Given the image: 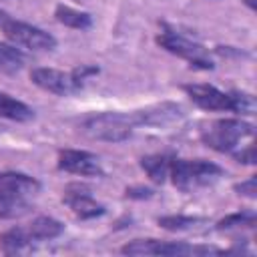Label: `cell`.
Listing matches in <instances>:
<instances>
[{
    "instance_id": "obj_1",
    "label": "cell",
    "mask_w": 257,
    "mask_h": 257,
    "mask_svg": "<svg viewBox=\"0 0 257 257\" xmlns=\"http://www.w3.org/2000/svg\"><path fill=\"white\" fill-rule=\"evenodd\" d=\"M139 124L137 112H98L90 114L80 122V131L90 139L120 143L131 137L133 128Z\"/></svg>"
},
{
    "instance_id": "obj_2",
    "label": "cell",
    "mask_w": 257,
    "mask_h": 257,
    "mask_svg": "<svg viewBox=\"0 0 257 257\" xmlns=\"http://www.w3.org/2000/svg\"><path fill=\"white\" fill-rule=\"evenodd\" d=\"M223 175V169L215 163L197 159V161H183V159H175L171 161L169 167V177L173 179L175 187L189 191L193 187H201V185H209L213 181H217Z\"/></svg>"
},
{
    "instance_id": "obj_3",
    "label": "cell",
    "mask_w": 257,
    "mask_h": 257,
    "mask_svg": "<svg viewBox=\"0 0 257 257\" xmlns=\"http://www.w3.org/2000/svg\"><path fill=\"white\" fill-rule=\"evenodd\" d=\"M253 135V124L245 122L241 118H221L213 122L207 131H203L201 139L207 147L219 151V153H231L239 139L251 137Z\"/></svg>"
},
{
    "instance_id": "obj_4",
    "label": "cell",
    "mask_w": 257,
    "mask_h": 257,
    "mask_svg": "<svg viewBox=\"0 0 257 257\" xmlns=\"http://www.w3.org/2000/svg\"><path fill=\"white\" fill-rule=\"evenodd\" d=\"M157 42H159L167 52L177 54V56L189 60L191 66H197V68H203V70H211V68H213V62L207 58V50H205L201 44H197V42H193V40L181 36L179 32L165 30L163 34L157 36Z\"/></svg>"
},
{
    "instance_id": "obj_5",
    "label": "cell",
    "mask_w": 257,
    "mask_h": 257,
    "mask_svg": "<svg viewBox=\"0 0 257 257\" xmlns=\"http://www.w3.org/2000/svg\"><path fill=\"white\" fill-rule=\"evenodd\" d=\"M2 30L14 44H20L24 48H30V50H54L56 48V38L32 24L10 18Z\"/></svg>"
},
{
    "instance_id": "obj_6",
    "label": "cell",
    "mask_w": 257,
    "mask_h": 257,
    "mask_svg": "<svg viewBox=\"0 0 257 257\" xmlns=\"http://www.w3.org/2000/svg\"><path fill=\"white\" fill-rule=\"evenodd\" d=\"M58 169L72 175H80V177L102 175L98 157L88 151H76V149H64L58 153Z\"/></svg>"
},
{
    "instance_id": "obj_7",
    "label": "cell",
    "mask_w": 257,
    "mask_h": 257,
    "mask_svg": "<svg viewBox=\"0 0 257 257\" xmlns=\"http://www.w3.org/2000/svg\"><path fill=\"white\" fill-rule=\"evenodd\" d=\"M30 80L36 86H40L42 90H48V92H54V94H60V96L78 90L70 72H62V70H56V68H44V66L32 68Z\"/></svg>"
},
{
    "instance_id": "obj_8",
    "label": "cell",
    "mask_w": 257,
    "mask_h": 257,
    "mask_svg": "<svg viewBox=\"0 0 257 257\" xmlns=\"http://www.w3.org/2000/svg\"><path fill=\"white\" fill-rule=\"evenodd\" d=\"M64 203L80 219H92V217H98L104 213V205L96 203L84 185H70L64 191Z\"/></svg>"
},
{
    "instance_id": "obj_9",
    "label": "cell",
    "mask_w": 257,
    "mask_h": 257,
    "mask_svg": "<svg viewBox=\"0 0 257 257\" xmlns=\"http://www.w3.org/2000/svg\"><path fill=\"white\" fill-rule=\"evenodd\" d=\"M183 88L191 100L205 110H229V92H223L211 84H185Z\"/></svg>"
},
{
    "instance_id": "obj_10",
    "label": "cell",
    "mask_w": 257,
    "mask_h": 257,
    "mask_svg": "<svg viewBox=\"0 0 257 257\" xmlns=\"http://www.w3.org/2000/svg\"><path fill=\"white\" fill-rule=\"evenodd\" d=\"M40 189V183L24 173H0V193H8V195H30L36 193Z\"/></svg>"
},
{
    "instance_id": "obj_11",
    "label": "cell",
    "mask_w": 257,
    "mask_h": 257,
    "mask_svg": "<svg viewBox=\"0 0 257 257\" xmlns=\"http://www.w3.org/2000/svg\"><path fill=\"white\" fill-rule=\"evenodd\" d=\"M0 116L10 118V120H18V122H26V120L34 118V110L26 102L12 98L6 92H0Z\"/></svg>"
},
{
    "instance_id": "obj_12",
    "label": "cell",
    "mask_w": 257,
    "mask_h": 257,
    "mask_svg": "<svg viewBox=\"0 0 257 257\" xmlns=\"http://www.w3.org/2000/svg\"><path fill=\"white\" fill-rule=\"evenodd\" d=\"M30 241H32V237H30L28 229L12 227L0 235V251L4 255H16V253H22L30 245Z\"/></svg>"
},
{
    "instance_id": "obj_13",
    "label": "cell",
    "mask_w": 257,
    "mask_h": 257,
    "mask_svg": "<svg viewBox=\"0 0 257 257\" xmlns=\"http://www.w3.org/2000/svg\"><path fill=\"white\" fill-rule=\"evenodd\" d=\"M62 231H64V225L52 217H36L28 227L32 241H48L58 237Z\"/></svg>"
},
{
    "instance_id": "obj_14",
    "label": "cell",
    "mask_w": 257,
    "mask_h": 257,
    "mask_svg": "<svg viewBox=\"0 0 257 257\" xmlns=\"http://www.w3.org/2000/svg\"><path fill=\"white\" fill-rule=\"evenodd\" d=\"M54 16L60 24L68 26V28H76V30H86L90 28L92 24V18L88 12H82V10H76V8H70V6H64V4H58L56 10H54Z\"/></svg>"
},
{
    "instance_id": "obj_15",
    "label": "cell",
    "mask_w": 257,
    "mask_h": 257,
    "mask_svg": "<svg viewBox=\"0 0 257 257\" xmlns=\"http://www.w3.org/2000/svg\"><path fill=\"white\" fill-rule=\"evenodd\" d=\"M141 167L145 169V173L149 175L151 181L155 183H165V179L169 177V167L171 161L163 155H149L141 159Z\"/></svg>"
},
{
    "instance_id": "obj_16",
    "label": "cell",
    "mask_w": 257,
    "mask_h": 257,
    "mask_svg": "<svg viewBox=\"0 0 257 257\" xmlns=\"http://www.w3.org/2000/svg\"><path fill=\"white\" fill-rule=\"evenodd\" d=\"M28 211H30V205L24 201V197L0 193V217H2V219L22 217V215L28 213Z\"/></svg>"
},
{
    "instance_id": "obj_17",
    "label": "cell",
    "mask_w": 257,
    "mask_h": 257,
    "mask_svg": "<svg viewBox=\"0 0 257 257\" xmlns=\"http://www.w3.org/2000/svg\"><path fill=\"white\" fill-rule=\"evenodd\" d=\"M24 60L26 58H24L20 48L0 42V70L2 72H8V74L18 72L24 66Z\"/></svg>"
},
{
    "instance_id": "obj_18",
    "label": "cell",
    "mask_w": 257,
    "mask_h": 257,
    "mask_svg": "<svg viewBox=\"0 0 257 257\" xmlns=\"http://www.w3.org/2000/svg\"><path fill=\"white\" fill-rule=\"evenodd\" d=\"M229 110L237 112V114H255L257 104H255V96L243 90H233L229 92Z\"/></svg>"
},
{
    "instance_id": "obj_19",
    "label": "cell",
    "mask_w": 257,
    "mask_h": 257,
    "mask_svg": "<svg viewBox=\"0 0 257 257\" xmlns=\"http://www.w3.org/2000/svg\"><path fill=\"white\" fill-rule=\"evenodd\" d=\"M201 219L197 217H187V215H165V217H159L157 223L159 227L167 229V231H183V229H191L199 223Z\"/></svg>"
},
{
    "instance_id": "obj_20",
    "label": "cell",
    "mask_w": 257,
    "mask_h": 257,
    "mask_svg": "<svg viewBox=\"0 0 257 257\" xmlns=\"http://www.w3.org/2000/svg\"><path fill=\"white\" fill-rule=\"evenodd\" d=\"M257 221V215L253 211H241V213H233L223 217L217 223V229H233V227H253Z\"/></svg>"
},
{
    "instance_id": "obj_21",
    "label": "cell",
    "mask_w": 257,
    "mask_h": 257,
    "mask_svg": "<svg viewBox=\"0 0 257 257\" xmlns=\"http://www.w3.org/2000/svg\"><path fill=\"white\" fill-rule=\"evenodd\" d=\"M157 249V239H135L126 243L120 251L124 255H155Z\"/></svg>"
},
{
    "instance_id": "obj_22",
    "label": "cell",
    "mask_w": 257,
    "mask_h": 257,
    "mask_svg": "<svg viewBox=\"0 0 257 257\" xmlns=\"http://www.w3.org/2000/svg\"><path fill=\"white\" fill-rule=\"evenodd\" d=\"M94 74H98V66H92V64H80V66H76V68L70 72V76H72L76 88H82L84 80L90 78V76H94Z\"/></svg>"
},
{
    "instance_id": "obj_23",
    "label": "cell",
    "mask_w": 257,
    "mask_h": 257,
    "mask_svg": "<svg viewBox=\"0 0 257 257\" xmlns=\"http://www.w3.org/2000/svg\"><path fill=\"white\" fill-rule=\"evenodd\" d=\"M235 191L243 197H249V199H255L257 195V179L255 177H249L247 181H241L239 185H235Z\"/></svg>"
},
{
    "instance_id": "obj_24",
    "label": "cell",
    "mask_w": 257,
    "mask_h": 257,
    "mask_svg": "<svg viewBox=\"0 0 257 257\" xmlns=\"http://www.w3.org/2000/svg\"><path fill=\"white\" fill-rule=\"evenodd\" d=\"M126 197H131V199H149V197H153V189H149V187H131V189H126Z\"/></svg>"
},
{
    "instance_id": "obj_25",
    "label": "cell",
    "mask_w": 257,
    "mask_h": 257,
    "mask_svg": "<svg viewBox=\"0 0 257 257\" xmlns=\"http://www.w3.org/2000/svg\"><path fill=\"white\" fill-rule=\"evenodd\" d=\"M235 159H237L239 163H245V165H253V163H255V149L249 145L245 151L237 153V155H235Z\"/></svg>"
},
{
    "instance_id": "obj_26",
    "label": "cell",
    "mask_w": 257,
    "mask_h": 257,
    "mask_svg": "<svg viewBox=\"0 0 257 257\" xmlns=\"http://www.w3.org/2000/svg\"><path fill=\"white\" fill-rule=\"evenodd\" d=\"M10 20V16L4 12V10H0V28H4V24Z\"/></svg>"
}]
</instances>
